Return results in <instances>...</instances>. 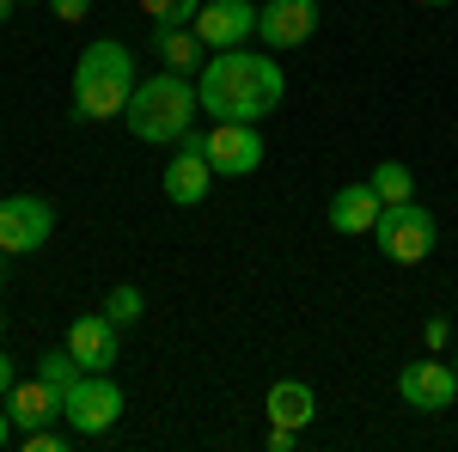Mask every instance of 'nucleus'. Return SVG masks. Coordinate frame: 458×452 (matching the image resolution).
Here are the masks:
<instances>
[{"label": "nucleus", "mask_w": 458, "mask_h": 452, "mask_svg": "<svg viewBox=\"0 0 458 452\" xmlns=\"http://www.w3.org/2000/svg\"><path fill=\"white\" fill-rule=\"evenodd\" d=\"M379 214H386L379 190L360 177V183H343V190L330 196L324 220H330V233H343V239H360V233H373V226H379Z\"/></svg>", "instance_id": "13"}, {"label": "nucleus", "mask_w": 458, "mask_h": 452, "mask_svg": "<svg viewBox=\"0 0 458 452\" xmlns=\"http://www.w3.org/2000/svg\"><path fill=\"white\" fill-rule=\"evenodd\" d=\"M196 116H202V92H196V73H153V80H135V92H129V110H123V123H129V135L147 141V147H165V141H183L196 129Z\"/></svg>", "instance_id": "2"}, {"label": "nucleus", "mask_w": 458, "mask_h": 452, "mask_svg": "<svg viewBox=\"0 0 458 452\" xmlns=\"http://www.w3.org/2000/svg\"><path fill=\"white\" fill-rule=\"evenodd\" d=\"M62 422H68L73 434H86V440L110 434L123 422V385L110 380V373H80L68 385V397H62Z\"/></svg>", "instance_id": "5"}, {"label": "nucleus", "mask_w": 458, "mask_h": 452, "mask_svg": "<svg viewBox=\"0 0 458 452\" xmlns=\"http://www.w3.org/2000/svg\"><path fill=\"white\" fill-rule=\"evenodd\" d=\"M19 6H31V0H19Z\"/></svg>", "instance_id": "30"}, {"label": "nucleus", "mask_w": 458, "mask_h": 452, "mask_svg": "<svg viewBox=\"0 0 458 452\" xmlns=\"http://www.w3.org/2000/svg\"><path fill=\"white\" fill-rule=\"evenodd\" d=\"M13 385H19V367H13V361H6V354H0V397H6V391H13Z\"/></svg>", "instance_id": "24"}, {"label": "nucleus", "mask_w": 458, "mask_h": 452, "mask_svg": "<svg viewBox=\"0 0 458 452\" xmlns=\"http://www.w3.org/2000/svg\"><path fill=\"white\" fill-rule=\"evenodd\" d=\"M6 416H13V428L19 434H37V428H49V422H62V391L49 380H19L6 397Z\"/></svg>", "instance_id": "14"}, {"label": "nucleus", "mask_w": 458, "mask_h": 452, "mask_svg": "<svg viewBox=\"0 0 458 452\" xmlns=\"http://www.w3.org/2000/svg\"><path fill=\"white\" fill-rule=\"evenodd\" d=\"M196 6H202V0H141V13L153 19V25H190Z\"/></svg>", "instance_id": "20"}, {"label": "nucleus", "mask_w": 458, "mask_h": 452, "mask_svg": "<svg viewBox=\"0 0 458 452\" xmlns=\"http://www.w3.org/2000/svg\"><path fill=\"white\" fill-rule=\"evenodd\" d=\"M196 92H202V110L220 116V123H263L287 98V73L276 62V49L239 43V49H214L202 62Z\"/></svg>", "instance_id": "1"}, {"label": "nucleus", "mask_w": 458, "mask_h": 452, "mask_svg": "<svg viewBox=\"0 0 458 452\" xmlns=\"http://www.w3.org/2000/svg\"><path fill=\"white\" fill-rule=\"evenodd\" d=\"M214 190V166L208 153H202V129H190V135L177 141L172 166H165V202L172 209H202Z\"/></svg>", "instance_id": "8"}, {"label": "nucleus", "mask_w": 458, "mask_h": 452, "mask_svg": "<svg viewBox=\"0 0 458 452\" xmlns=\"http://www.w3.org/2000/svg\"><path fill=\"white\" fill-rule=\"evenodd\" d=\"M116 318L110 312H86V318H73L68 324V354L86 367V373H110L116 367Z\"/></svg>", "instance_id": "12"}, {"label": "nucleus", "mask_w": 458, "mask_h": 452, "mask_svg": "<svg viewBox=\"0 0 458 452\" xmlns=\"http://www.w3.org/2000/svg\"><path fill=\"white\" fill-rule=\"evenodd\" d=\"M0 337H6V318H0Z\"/></svg>", "instance_id": "29"}, {"label": "nucleus", "mask_w": 458, "mask_h": 452, "mask_svg": "<svg viewBox=\"0 0 458 452\" xmlns=\"http://www.w3.org/2000/svg\"><path fill=\"white\" fill-rule=\"evenodd\" d=\"M397 397L410 410H422V416H440V410L458 404V367H446V361H410L397 373Z\"/></svg>", "instance_id": "10"}, {"label": "nucleus", "mask_w": 458, "mask_h": 452, "mask_svg": "<svg viewBox=\"0 0 458 452\" xmlns=\"http://www.w3.org/2000/svg\"><path fill=\"white\" fill-rule=\"evenodd\" d=\"M440 239V220L410 196V202H386L379 214V226H373V244H379V257L386 263H422L428 251Z\"/></svg>", "instance_id": "4"}, {"label": "nucleus", "mask_w": 458, "mask_h": 452, "mask_svg": "<svg viewBox=\"0 0 458 452\" xmlns=\"http://www.w3.org/2000/svg\"><path fill=\"white\" fill-rule=\"evenodd\" d=\"M422 343L434 348V354H440V348L453 343V324H446V318H428V324H422Z\"/></svg>", "instance_id": "21"}, {"label": "nucleus", "mask_w": 458, "mask_h": 452, "mask_svg": "<svg viewBox=\"0 0 458 452\" xmlns=\"http://www.w3.org/2000/svg\"><path fill=\"white\" fill-rule=\"evenodd\" d=\"M105 312L116 318V324H123V330H129V324H135V318L147 312L141 287H135V281H116V287H110V300H105Z\"/></svg>", "instance_id": "19"}, {"label": "nucleus", "mask_w": 458, "mask_h": 452, "mask_svg": "<svg viewBox=\"0 0 458 452\" xmlns=\"http://www.w3.org/2000/svg\"><path fill=\"white\" fill-rule=\"evenodd\" d=\"M0 281H6V251H0Z\"/></svg>", "instance_id": "28"}, {"label": "nucleus", "mask_w": 458, "mask_h": 452, "mask_svg": "<svg viewBox=\"0 0 458 452\" xmlns=\"http://www.w3.org/2000/svg\"><path fill=\"white\" fill-rule=\"evenodd\" d=\"M318 31V0H257V43L263 49H300Z\"/></svg>", "instance_id": "9"}, {"label": "nucleus", "mask_w": 458, "mask_h": 452, "mask_svg": "<svg viewBox=\"0 0 458 452\" xmlns=\"http://www.w3.org/2000/svg\"><path fill=\"white\" fill-rule=\"evenodd\" d=\"M190 25H196V37H202L208 49L257 43V0H202Z\"/></svg>", "instance_id": "11"}, {"label": "nucleus", "mask_w": 458, "mask_h": 452, "mask_svg": "<svg viewBox=\"0 0 458 452\" xmlns=\"http://www.w3.org/2000/svg\"><path fill=\"white\" fill-rule=\"evenodd\" d=\"M13 434H19V428H13V416H6V404H0V447H13Z\"/></svg>", "instance_id": "25"}, {"label": "nucleus", "mask_w": 458, "mask_h": 452, "mask_svg": "<svg viewBox=\"0 0 458 452\" xmlns=\"http://www.w3.org/2000/svg\"><path fill=\"white\" fill-rule=\"evenodd\" d=\"M49 6H55V19H62V25H80V19L92 13V0H49Z\"/></svg>", "instance_id": "22"}, {"label": "nucleus", "mask_w": 458, "mask_h": 452, "mask_svg": "<svg viewBox=\"0 0 458 452\" xmlns=\"http://www.w3.org/2000/svg\"><path fill=\"white\" fill-rule=\"evenodd\" d=\"M129 92H135V55H129V43H116V37L86 43L80 62H73V80H68L73 116L80 123H110V116L129 110Z\"/></svg>", "instance_id": "3"}, {"label": "nucleus", "mask_w": 458, "mask_h": 452, "mask_svg": "<svg viewBox=\"0 0 458 452\" xmlns=\"http://www.w3.org/2000/svg\"><path fill=\"white\" fill-rule=\"evenodd\" d=\"M300 447V428H282V422H269V452H293Z\"/></svg>", "instance_id": "23"}, {"label": "nucleus", "mask_w": 458, "mask_h": 452, "mask_svg": "<svg viewBox=\"0 0 458 452\" xmlns=\"http://www.w3.org/2000/svg\"><path fill=\"white\" fill-rule=\"evenodd\" d=\"M367 183L379 190V202H410V196H416V172L397 166V159H379V166L367 172Z\"/></svg>", "instance_id": "17"}, {"label": "nucleus", "mask_w": 458, "mask_h": 452, "mask_svg": "<svg viewBox=\"0 0 458 452\" xmlns=\"http://www.w3.org/2000/svg\"><path fill=\"white\" fill-rule=\"evenodd\" d=\"M55 233V202L49 196H6L0 202V251L6 257H31Z\"/></svg>", "instance_id": "6"}, {"label": "nucleus", "mask_w": 458, "mask_h": 452, "mask_svg": "<svg viewBox=\"0 0 458 452\" xmlns=\"http://www.w3.org/2000/svg\"><path fill=\"white\" fill-rule=\"evenodd\" d=\"M263 416L282 422V428H312L318 391L306 380H276V385H269V397H263Z\"/></svg>", "instance_id": "16"}, {"label": "nucleus", "mask_w": 458, "mask_h": 452, "mask_svg": "<svg viewBox=\"0 0 458 452\" xmlns=\"http://www.w3.org/2000/svg\"><path fill=\"white\" fill-rule=\"evenodd\" d=\"M153 55L172 73H202V62H208L214 49L196 37V25H153Z\"/></svg>", "instance_id": "15"}, {"label": "nucleus", "mask_w": 458, "mask_h": 452, "mask_svg": "<svg viewBox=\"0 0 458 452\" xmlns=\"http://www.w3.org/2000/svg\"><path fill=\"white\" fill-rule=\"evenodd\" d=\"M416 6H453V0H416Z\"/></svg>", "instance_id": "27"}, {"label": "nucleus", "mask_w": 458, "mask_h": 452, "mask_svg": "<svg viewBox=\"0 0 458 452\" xmlns=\"http://www.w3.org/2000/svg\"><path fill=\"white\" fill-rule=\"evenodd\" d=\"M80 373H86V367H80V361H73L68 348H49V354H43V361H37V380H49V385H55V391H62V397H68V385L80 380Z\"/></svg>", "instance_id": "18"}, {"label": "nucleus", "mask_w": 458, "mask_h": 452, "mask_svg": "<svg viewBox=\"0 0 458 452\" xmlns=\"http://www.w3.org/2000/svg\"><path fill=\"white\" fill-rule=\"evenodd\" d=\"M13 6H19V0H0V25H6V19H13Z\"/></svg>", "instance_id": "26"}, {"label": "nucleus", "mask_w": 458, "mask_h": 452, "mask_svg": "<svg viewBox=\"0 0 458 452\" xmlns=\"http://www.w3.org/2000/svg\"><path fill=\"white\" fill-rule=\"evenodd\" d=\"M202 153H208L214 177H250L263 166V129L257 123H214L202 135Z\"/></svg>", "instance_id": "7"}]
</instances>
